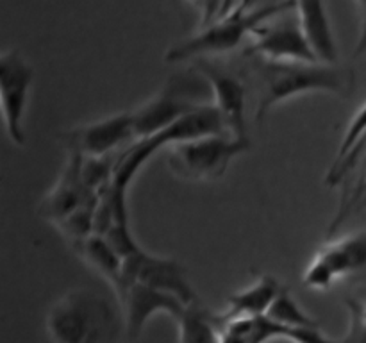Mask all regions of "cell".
Here are the masks:
<instances>
[{
	"instance_id": "cell-1",
	"label": "cell",
	"mask_w": 366,
	"mask_h": 343,
	"mask_svg": "<svg viewBox=\"0 0 366 343\" xmlns=\"http://www.w3.org/2000/svg\"><path fill=\"white\" fill-rule=\"evenodd\" d=\"M245 77L256 84L254 118L257 124L279 104L310 93L349 96L356 86V74L342 63H285L243 54Z\"/></svg>"
},
{
	"instance_id": "cell-2",
	"label": "cell",
	"mask_w": 366,
	"mask_h": 343,
	"mask_svg": "<svg viewBox=\"0 0 366 343\" xmlns=\"http://www.w3.org/2000/svg\"><path fill=\"white\" fill-rule=\"evenodd\" d=\"M292 9H295V0H279L261 7H254L247 2L234 4L227 13L202 25L199 32L172 45L164 54V61L186 63L200 57H217L234 52L243 39L252 36L261 24Z\"/></svg>"
},
{
	"instance_id": "cell-3",
	"label": "cell",
	"mask_w": 366,
	"mask_h": 343,
	"mask_svg": "<svg viewBox=\"0 0 366 343\" xmlns=\"http://www.w3.org/2000/svg\"><path fill=\"white\" fill-rule=\"evenodd\" d=\"M49 343H114L118 324L111 304L89 289H71L46 314Z\"/></svg>"
},
{
	"instance_id": "cell-4",
	"label": "cell",
	"mask_w": 366,
	"mask_h": 343,
	"mask_svg": "<svg viewBox=\"0 0 366 343\" xmlns=\"http://www.w3.org/2000/svg\"><path fill=\"white\" fill-rule=\"evenodd\" d=\"M211 100L213 96L209 84L204 75L192 66L188 74H179L168 79L159 91L131 111L136 136L138 139L149 138Z\"/></svg>"
},
{
	"instance_id": "cell-5",
	"label": "cell",
	"mask_w": 366,
	"mask_h": 343,
	"mask_svg": "<svg viewBox=\"0 0 366 343\" xmlns=\"http://www.w3.org/2000/svg\"><path fill=\"white\" fill-rule=\"evenodd\" d=\"M250 149V141L229 134L206 136L170 145L167 163L172 174L189 182H213L227 174L232 161Z\"/></svg>"
},
{
	"instance_id": "cell-6",
	"label": "cell",
	"mask_w": 366,
	"mask_h": 343,
	"mask_svg": "<svg viewBox=\"0 0 366 343\" xmlns=\"http://www.w3.org/2000/svg\"><path fill=\"white\" fill-rule=\"evenodd\" d=\"M366 279V229L329 238L311 257L304 270L302 284L310 289L335 288L338 282Z\"/></svg>"
},
{
	"instance_id": "cell-7",
	"label": "cell",
	"mask_w": 366,
	"mask_h": 343,
	"mask_svg": "<svg viewBox=\"0 0 366 343\" xmlns=\"http://www.w3.org/2000/svg\"><path fill=\"white\" fill-rule=\"evenodd\" d=\"M34 70L18 50L11 49L0 56V104L4 124L11 143L24 146L27 143L25 113L31 99Z\"/></svg>"
},
{
	"instance_id": "cell-8",
	"label": "cell",
	"mask_w": 366,
	"mask_h": 343,
	"mask_svg": "<svg viewBox=\"0 0 366 343\" xmlns=\"http://www.w3.org/2000/svg\"><path fill=\"white\" fill-rule=\"evenodd\" d=\"M61 143L66 152H77L84 157H102L120 154L138 139L131 111L109 114L89 124L77 125L61 132Z\"/></svg>"
},
{
	"instance_id": "cell-9",
	"label": "cell",
	"mask_w": 366,
	"mask_h": 343,
	"mask_svg": "<svg viewBox=\"0 0 366 343\" xmlns=\"http://www.w3.org/2000/svg\"><path fill=\"white\" fill-rule=\"evenodd\" d=\"M192 63V66L204 75L209 84L213 96L211 102L220 111L229 136L250 141L247 132V84L243 75L229 70L217 61H211V57H200Z\"/></svg>"
},
{
	"instance_id": "cell-10",
	"label": "cell",
	"mask_w": 366,
	"mask_h": 343,
	"mask_svg": "<svg viewBox=\"0 0 366 343\" xmlns=\"http://www.w3.org/2000/svg\"><path fill=\"white\" fill-rule=\"evenodd\" d=\"M129 282H142V284L152 286L161 292L172 293V295L179 297L186 306L199 302L182 263H179L175 257L156 256V254L147 252L143 247L124 257L122 281L120 286L114 289V295H118Z\"/></svg>"
},
{
	"instance_id": "cell-11",
	"label": "cell",
	"mask_w": 366,
	"mask_h": 343,
	"mask_svg": "<svg viewBox=\"0 0 366 343\" xmlns=\"http://www.w3.org/2000/svg\"><path fill=\"white\" fill-rule=\"evenodd\" d=\"M292 11L261 24L250 36L252 41L243 54L285 63H320L300 29L297 14H292Z\"/></svg>"
},
{
	"instance_id": "cell-12",
	"label": "cell",
	"mask_w": 366,
	"mask_h": 343,
	"mask_svg": "<svg viewBox=\"0 0 366 343\" xmlns=\"http://www.w3.org/2000/svg\"><path fill=\"white\" fill-rule=\"evenodd\" d=\"M97 197L99 195L86 186L84 177H82V156L77 152H68L66 163L56 184L43 195L39 202L38 214L56 227L59 222L77 211L82 204Z\"/></svg>"
},
{
	"instance_id": "cell-13",
	"label": "cell",
	"mask_w": 366,
	"mask_h": 343,
	"mask_svg": "<svg viewBox=\"0 0 366 343\" xmlns=\"http://www.w3.org/2000/svg\"><path fill=\"white\" fill-rule=\"evenodd\" d=\"M117 299L124 309L125 327L132 338H138L145 329L147 322L156 314H170L174 320H177L188 307L179 297L161 292L152 286L142 284V282L125 284Z\"/></svg>"
},
{
	"instance_id": "cell-14",
	"label": "cell",
	"mask_w": 366,
	"mask_h": 343,
	"mask_svg": "<svg viewBox=\"0 0 366 343\" xmlns=\"http://www.w3.org/2000/svg\"><path fill=\"white\" fill-rule=\"evenodd\" d=\"M295 14L315 57L320 63H340L338 43L325 0H295Z\"/></svg>"
},
{
	"instance_id": "cell-15",
	"label": "cell",
	"mask_w": 366,
	"mask_h": 343,
	"mask_svg": "<svg viewBox=\"0 0 366 343\" xmlns=\"http://www.w3.org/2000/svg\"><path fill=\"white\" fill-rule=\"evenodd\" d=\"M282 288L285 286L279 284L274 275L259 274L252 284L227 297V307L222 313L214 314V320L222 325L236 318L264 317Z\"/></svg>"
},
{
	"instance_id": "cell-16",
	"label": "cell",
	"mask_w": 366,
	"mask_h": 343,
	"mask_svg": "<svg viewBox=\"0 0 366 343\" xmlns=\"http://www.w3.org/2000/svg\"><path fill=\"white\" fill-rule=\"evenodd\" d=\"M366 152V102L350 120L338 154L325 175V184L335 188L352 175L354 168L361 163Z\"/></svg>"
},
{
	"instance_id": "cell-17",
	"label": "cell",
	"mask_w": 366,
	"mask_h": 343,
	"mask_svg": "<svg viewBox=\"0 0 366 343\" xmlns=\"http://www.w3.org/2000/svg\"><path fill=\"white\" fill-rule=\"evenodd\" d=\"M79 259L84 261L93 272L106 279L109 286L114 289L120 286L122 281V267H124V257L111 247L104 236L92 234L79 242L68 243Z\"/></svg>"
},
{
	"instance_id": "cell-18",
	"label": "cell",
	"mask_w": 366,
	"mask_h": 343,
	"mask_svg": "<svg viewBox=\"0 0 366 343\" xmlns=\"http://www.w3.org/2000/svg\"><path fill=\"white\" fill-rule=\"evenodd\" d=\"M179 343H220V325L214 314L200 307L199 302L189 304L177 318Z\"/></svg>"
},
{
	"instance_id": "cell-19",
	"label": "cell",
	"mask_w": 366,
	"mask_h": 343,
	"mask_svg": "<svg viewBox=\"0 0 366 343\" xmlns=\"http://www.w3.org/2000/svg\"><path fill=\"white\" fill-rule=\"evenodd\" d=\"M264 317H268L275 324L285 325V327H318V322L315 318H311L299 306L295 297L292 295V292L286 286L275 297V300L272 302L270 309H268V313Z\"/></svg>"
},
{
	"instance_id": "cell-20",
	"label": "cell",
	"mask_w": 366,
	"mask_h": 343,
	"mask_svg": "<svg viewBox=\"0 0 366 343\" xmlns=\"http://www.w3.org/2000/svg\"><path fill=\"white\" fill-rule=\"evenodd\" d=\"M345 307L349 311V331L336 343H366V324L360 313V300L345 299Z\"/></svg>"
},
{
	"instance_id": "cell-21",
	"label": "cell",
	"mask_w": 366,
	"mask_h": 343,
	"mask_svg": "<svg viewBox=\"0 0 366 343\" xmlns=\"http://www.w3.org/2000/svg\"><path fill=\"white\" fill-rule=\"evenodd\" d=\"M360 16V36L354 46V57H361L366 54V0H352Z\"/></svg>"
},
{
	"instance_id": "cell-22",
	"label": "cell",
	"mask_w": 366,
	"mask_h": 343,
	"mask_svg": "<svg viewBox=\"0 0 366 343\" xmlns=\"http://www.w3.org/2000/svg\"><path fill=\"white\" fill-rule=\"evenodd\" d=\"M360 313H361V318H363V322L366 324V302H360Z\"/></svg>"
},
{
	"instance_id": "cell-23",
	"label": "cell",
	"mask_w": 366,
	"mask_h": 343,
	"mask_svg": "<svg viewBox=\"0 0 366 343\" xmlns=\"http://www.w3.org/2000/svg\"><path fill=\"white\" fill-rule=\"evenodd\" d=\"M192 2H202L204 4V2H206V0H192Z\"/></svg>"
}]
</instances>
